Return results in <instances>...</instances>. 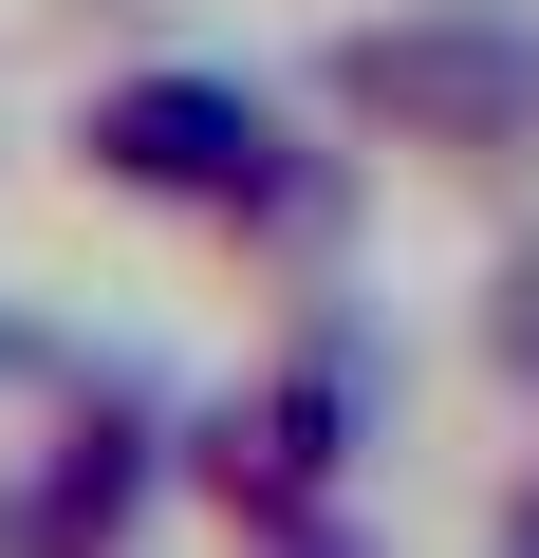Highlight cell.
Returning a JSON list of instances; mask_svg holds the SVG:
<instances>
[{"label": "cell", "mask_w": 539, "mask_h": 558, "mask_svg": "<svg viewBox=\"0 0 539 558\" xmlns=\"http://www.w3.org/2000/svg\"><path fill=\"white\" fill-rule=\"evenodd\" d=\"M75 186L168 205V223H223V242H298V260L354 223V168L298 149L280 94H242V75H205V57H131V75H94V94H75Z\"/></svg>", "instance_id": "cell-1"}, {"label": "cell", "mask_w": 539, "mask_h": 558, "mask_svg": "<svg viewBox=\"0 0 539 558\" xmlns=\"http://www.w3.org/2000/svg\"><path fill=\"white\" fill-rule=\"evenodd\" d=\"M317 112L409 168H539V0H391L317 38Z\"/></svg>", "instance_id": "cell-2"}, {"label": "cell", "mask_w": 539, "mask_h": 558, "mask_svg": "<svg viewBox=\"0 0 539 558\" xmlns=\"http://www.w3.org/2000/svg\"><path fill=\"white\" fill-rule=\"evenodd\" d=\"M354 447H372V391H354V354H335V336H298L280 373H242V391H205V410H186V502H205V521H242V539H298V521H335Z\"/></svg>", "instance_id": "cell-3"}, {"label": "cell", "mask_w": 539, "mask_h": 558, "mask_svg": "<svg viewBox=\"0 0 539 558\" xmlns=\"http://www.w3.org/2000/svg\"><path fill=\"white\" fill-rule=\"evenodd\" d=\"M168 484H186V410H149L131 373H75V410L0 484V558H131Z\"/></svg>", "instance_id": "cell-4"}, {"label": "cell", "mask_w": 539, "mask_h": 558, "mask_svg": "<svg viewBox=\"0 0 539 558\" xmlns=\"http://www.w3.org/2000/svg\"><path fill=\"white\" fill-rule=\"evenodd\" d=\"M483 373H502V391L539 410V223H520V242L483 260Z\"/></svg>", "instance_id": "cell-5"}, {"label": "cell", "mask_w": 539, "mask_h": 558, "mask_svg": "<svg viewBox=\"0 0 539 558\" xmlns=\"http://www.w3.org/2000/svg\"><path fill=\"white\" fill-rule=\"evenodd\" d=\"M242 558H372L354 521H298V539H242Z\"/></svg>", "instance_id": "cell-6"}, {"label": "cell", "mask_w": 539, "mask_h": 558, "mask_svg": "<svg viewBox=\"0 0 539 558\" xmlns=\"http://www.w3.org/2000/svg\"><path fill=\"white\" fill-rule=\"evenodd\" d=\"M57 373V336H20V317H0V391H38Z\"/></svg>", "instance_id": "cell-7"}, {"label": "cell", "mask_w": 539, "mask_h": 558, "mask_svg": "<svg viewBox=\"0 0 539 558\" xmlns=\"http://www.w3.org/2000/svg\"><path fill=\"white\" fill-rule=\"evenodd\" d=\"M502 558H539V465H520V484H502Z\"/></svg>", "instance_id": "cell-8"}]
</instances>
